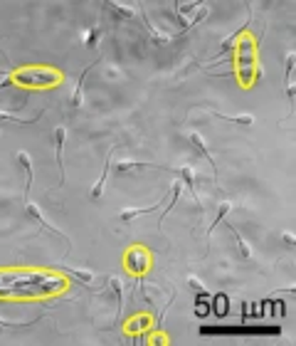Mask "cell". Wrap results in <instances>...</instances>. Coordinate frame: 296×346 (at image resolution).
<instances>
[{
    "mask_svg": "<svg viewBox=\"0 0 296 346\" xmlns=\"http://www.w3.org/2000/svg\"><path fill=\"white\" fill-rule=\"evenodd\" d=\"M69 289L62 269L47 267H0V299L3 302H42Z\"/></svg>",
    "mask_w": 296,
    "mask_h": 346,
    "instance_id": "cell-1",
    "label": "cell"
},
{
    "mask_svg": "<svg viewBox=\"0 0 296 346\" xmlns=\"http://www.w3.org/2000/svg\"><path fill=\"white\" fill-rule=\"evenodd\" d=\"M10 82L22 89H55L64 82V75L50 64H22L13 70Z\"/></svg>",
    "mask_w": 296,
    "mask_h": 346,
    "instance_id": "cell-2",
    "label": "cell"
},
{
    "mask_svg": "<svg viewBox=\"0 0 296 346\" xmlns=\"http://www.w3.org/2000/svg\"><path fill=\"white\" fill-rule=\"evenodd\" d=\"M235 70H237V82L244 89L254 87L259 79V55H257V40L252 35H242L235 45Z\"/></svg>",
    "mask_w": 296,
    "mask_h": 346,
    "instance_id": "cell-3",
    "label": "cell"
},
{
    "mask_svg": "<svg viewBox=\"0 0 296 346\" xmlns=\"http://www.w3.org/2000/svg\"><path fill=\"white\" fill-rule=\"evenodd\" d=\"M121 265H124V269L129 272L131 277H143L153 267V255H151V250L146 245H131L124 252Z\"/></svg>",
    "mask_w": 296,
    "mask_h": 346,
    "instance_id": "cell-4",
    "label": "cell"
},
{
    "mask_svg": "<svg viewBox=\"0 0 296 346\" xmlns=\"http://www.w3.org/2000/svg\"><path fill=\"white\" fill-rule=\"evenodd\" d=\"M153 327V319H151V314H133L129 317L126 322H124V331L129 334V336H138V334H148Z\"/></svg>",
    "mask_w": 296,
    "mask_h": 346,
    "instance_id": "cell-5",
    "label": "cell"
},
{
    "mask_svg": "<svg viewBox=\"0 0 296 346\" xmlns=\"http://www.w3.org/2000/svg\"><path fill=\"white\" fill-rule=\"evenodd\" d=\"M25 211H27V215H30L32 220H37V223H40V225H42L45 230H50V232H52V235H57L59 240H64V245L69 248V240L64 237V232L59 230V228H55V225H52V223H50V220H47V218L42 215V211H40V205H35L32 200H27V203H25Z\"/></svg>",
    "mask_w": 296,
    "mask_h": 346,
    "instance_id": "cell-6",
    "label": "cell"
},
{
    "mask_svg": "<svg viewBox=\"0 0 296 346\" xmlns=\"http://www.w3.org/2000/svg\"><path fill=\"white\" fill-rule=\"evenodd\" d=\"M143 168H166L158 163H146V161H119L114 166V173H126V171H143Z\"/></svg>",
    "mask_w": 296,
    "mask_h": 346,
    "instance_id": "cell-7",
    "label": "cell"
},
{
    "mask_svg": "<svg viewBox=\"0 0 296 346\" xmlns=\"http://www.w3.org/2000/svg\"><path fill=\"white\" fill-rule=\"evenodd\" d=\"M64 141H67V129H64V126H57L55 129V154H57V163H59V173L64 171Z\"/></svg>",
    "mask_w": 296,
    "mask_h": 346,
    "instance_id": "cell-8",
    "label": "cell"
},
{
    "mask_svg": "<svg viewBox=\"0 0 296 346\" xmlns=\"http://www.w3.org/2000/svg\"><path fill=\"white\" fill-rule=\"evenodd\" d=\"M188 139H190V144H193V146L198 149V154L203 156L205 161H207V163H210V166H212V168L217 171V161H215V158H212V154L207 151V144H205L203 136H200V134H188Z\"/></svg>",
    "mask_w": 296,
    "mask_h": 346,
    "instance_id": "cell-9",
    "label": "cell"
},
{
    "mask_svg": "<svg viewBox=\"0 0 296 346\" xmlns=\"http://www.w3.org/2000/svg\"><path fill=\"white\" fill-rule=\"evenodd\" d=\"M18 163L22 166V171H25V195H27V191H30V183H32V158H30V154L27 151H18Z\"/></svg>",
    "mask_w": 296,
    "mask_h": 346,
    "instance_id": "cell-10",
    "label": "cell"
},
{
    "mask_svg": "<svg viewBox=\"0 0 296 346\" xmlns=\"http://www.w3.org/2000/svg\"><path fill=\"white\" fill-rule=\"evenodd\" d=\"M210 309H212V314H215V317H227V312H230V299H227V294L217 292V294L212 297V304H210Z\"/></svg>",
    "mask_w": 296,
    "mask_h": 346,
    "instance_id": "cell-11",
    "label": "cell"
},
{
    "mask_svg": "<svg viewBox=\"0 0 296 346\" xmlns=\"http://www.w3.org/2000/svg\"><path fill=\"white\" fill-rule=\"evenodd\" d=\"M210 314H212V309H210L207 292H205V294H198V299H195V317H198V319H205V317H210Z\"/></svg>",
    "mask_w": 296,
    "mask_h": 346,
    "instance_id": "cell-12",
    "label": "cell"
},
{
    "mask_svg": "<svg viewBox=\"0 0 296 346\" xmlns=\"http://www.w3.org/2000/svg\"><path fill=\"white\" fill-rule=\"evenodd\" d=\"M109 168H111V156H106V166H104V173L99 176V181H96V183L92 186V193H89L92 198H99V195H101V191H104V183H106V176H109Z\"/></svg>",
    "mask_w": 296,
    "mask_h": 346,
    "instance_id": "cell-13",
    "label": "cell"
},
{
    "mask_svg": "<svg viewBox=\"0 0 296 346\" xmlns=\"http://www.w3.org/2000/svg\"><path fill=\"white\" fill-rule=\"evenodd\" d=\"M158 208V205H148V208H129V211H124L121 215H119V220L121 223H129V220H133V218H138V215H146V213H153Z\"/></svg>",
    "mask_w": 296,
    "mask_h": 346,
    "instance_id": "cell-14",
    "label": "cell"
},
{
    "mask_svg": "<svg viewBox=\"0 0 296 346\" xmlns=\"http://www.w3.org/2000/svg\"><path fill=\"white\" fill-rule=\"evenodd\" d=\"M180 183H185V186L190 188V193H193V198L198 200V193H195V173H193L190 166H183V168H180Z\"/></svg>",
    "mask_w": 296,
    "mask_h": 346,
    "instance_id": "cell-15",
    "label": "cell"
},
{
    "mask_svg": "<svg viewBox=\"0 0 296 346\" xmlns=\"http://www.w3.org/2000/svg\"><path fill=\"white\" fill-rule=\"evenodd\" d=\"M291 77H294V55H286V96L289 99H294V82H291Z\"/></svg>",
    "mask_w": 296,
    "mask_h": 346,
    "instance_id": "cell-16",
    "label": "cell"
},
{
    "mask_svg": "<svg viewBox=\"0 0 296 346\" xmlns=\"http://www.w3.org/2000/svg\"><path fill=\"white\" fill-rule=\"evenodd\" d=\"M109 8L116 13L114 18H119V20H131V18H136V10L133 8H129V5H119V3H109Z\"/></svg>",
    "mask_w": 296,
    "mask_h": 346,
    "instance_id": "cell-17",
    "label": "cell"
},
{
    "mask_svg": "<svg viewBox=\"0 0 296 346\" xmlns=\"http://www.w3.org/2000/svg\"><path fill=\"white\" fill-rule=\"evenodd\" d=\"M94 64H89L82 75H79V82H77V87H74V94H72V104L74 107H82V89H84V79H87V75H89V70H92Z\"/></svg>",
    "mask_w": 296,
    "mask_h": 346,
    "instance_id": "cell-18",
    "label": "cell"
},
{
    "mask_svg": "<svg viewBox=\"0 0 296 346\" xmlns=\"http://www.w3.org/2000/svg\"><path fill=\"white\" fill-rule=\"evenodd\" d=\"M232 237H235V243H237V248H240V255L244 257V260H249L252 257V248H249V243L242 237V232H237V228H232Z\"/></svg>",
    "mask_w": 296,
    "mask_h": 346,
    "instance_id": "cell-19",
    "label": "cell"
},
{
    "mask_svg": "<svg viewBox=\"0 0 296 346\" xmlns=\"http://www.w3.org/2000/svg\"><path fill=\"white\" fill-rule=\"evenodd\" d=\"M217 119H222V121H232V124H244V126H249V124H254V116L252 114H237V116H230V114H220L217 112Z\"/></svg>",
    "mask_w": 296,
    "mask_h": 346,
    "instance_id": "cell-20",
    "label": "cell"
},
{
    "mask_svg": "<svg viewBox=\"0 0 296 346\" xmlns=\"http://www.w3.org/2000/svg\"><path fill=\"white\" fill-rule=\"evenodd\" d=\"M64 274H72V277H77L79 282H84V285H92L94 282V272H89V269H62Z\"/></svg>",
    "mask_w": 296,
    "mask_h": 346,
    "instance_id": "cell-21",
    "label": "cell"
},
{
    "mask_svg": "<svg viewBox=\"0 0 296 346\" xmlns=\"http://www.w3.org/2000/svg\"><path fill=\"white\" fill-rule=\"evenodd\" d=\"M244 32H247V25H244V27H242V30H237V32H232V35H230V38L225 40V42H222V52H230V50H235V45H237V40L242 38V35H244Z\"/></svg>",
    "mask_w": 296,
    "mask_h": 346,
    "instance_id": "cell-22",
    "label": "cell"
},
{
    "mask_svg": "<svg viewBox=\"0 0 296 346\" xmlns=\"http://www.w3.org/2000/svg\"><path fill=\"white\" fill-rule=\"evenodd\" d=\"M40 119V114L32 116V119H22V116L18 114H8V112H0V121H15V124H32V121H37Z\"/></svg>",
    "mask_w": 296,
    "mask_h": 346,
    "instance_id": "cell-23",
    "label": "cell"
},
{
    "mask_svg": "<svg viewBox=\"0 0 296 346\" xmlns=\"http://www.w3.org/2000/svg\"><path fill=\"white\" fill-rule=\"evenodd\" d=\"M99 38H101V27H92V30L87 32V47H96Z\"/></svg>",
    "mask_w": 296,
    "mask_h": 346,
    "instance_id": "cell-24",
    "label": "cell"
},
{
    "mask_svg": "<svg viewBox=\"0 0 296 346\" xmlns=\"http://www.w3.org/2000/svg\"><path fill=\"white\" fill-rule=\"evenodd\" d=\"M227 213H230V203H222L220 213H217V218H215V223L210 225V230H207V235H210V232H212V230H215V228H217V223H222V220H225V215H227Z\"/></svg>",
    "mask_w": 296,
    "mask_h": 346,
    "instance_id": "cell-25",
    "label": "cell"
},
{
    "mask_svg": "<svg viewBox=\"0 0 296 346\" xmlns=\"http://www.w3.org/2000/svg\"><path fill=\"white\" fill-rule=\"evenodd\" d=\"M188 285H190V287L195 289L198 294H205V292H207V289H205V285L200 282V280H198V277H188Z\"/></svg>",
    "mask_w": 296,
    "mask_h": 346,
    "instance_id": "cell-26",
    "label": "cell"
},
{
    "mask_svg": "<svg viewBox=\"0 0 296 346\" xmlns=\"http://www.w3.org/2000/svg\"><path fill=\"white\" fill-rule=\"evenodd\" d=\"M281 240H284V245H286V248H296V237H294V232L284 230V232H281Z\"/></svg>",
    "mask_w": 296,
    "mask_h": 346,
    "instance_id": "cell-27",
    "label": "cell"
},
{
    "mask_svg": "<svg viewBox=\"0 0 296 346\" xmlns=\"http://www.w3.org/2000/svg\"><path fill=\"white\" fill-rule=\"evenodd\" d=\"M259 314H264V317H274V312H272V299H264L262 304H259Z\"/></svg>",
    "mask_w": 296,
    "mask_h": 346,
    "instance_id": "cell-28",
    "label": "cell"
},
{
    "mask_svg": "<svg viewBox=\"0 0 296 346\" xmlns=\"http://www.w3.org/2000/svg\"><path fill=\"white\" fill-rule=\"evenodd\" d=\"M272 312H274V317H284V314H286V312H284V302H281V299H277V302H274V299H272Z\"/></svg>",
    "mask_w": 296,
    "mask_h": 346,
    "instance_id": "cell-29",
    "label": "cell"
},
{
    "mask_svg": "<svg viewBox=\"0 0 296 346\" xmlns=\"http://www.w3.org/2000/svg\"><path fill=\"white\" fill-rule=\"evenodd\" d=\"M109 285H111V289H114V294L119 297V304H121V282H119L116 277H111V280H109Z\"/></svg>",
    "mask_w": 296,
    "mask_h": 346,
    "instance_id": "cell-30",
    "label": "cell"
},
{
    "mask_svg": "<svg viewBox=\"0 0 296 346\" xmlns=\"http://www.w3.org/2000/svg\"><path fill=\"white\" fill-rule=\"evenodd\" d=\"M205 15H207V5H203V8H200V13H198L195 18L190 20V27H193V25H198V22H203V20H205Z\"/></svg>",
    "mask_w": 296,
    "mask_h": 346,
    "instance_id": "cell-31",
    "label": "cell"
},
{
    "mask_svg": "<svg viewBox=\"0 0 296 346\" xmlns=\"http://www.w3.org/2000/svg\"><path fill=\"white\" fill-rule=\"evenodd\" d=\"M190 10H198V3H188V5H178V13L185 15V13H190Z\"/></svg>",
    "mask_w": 296,
    "mask_h": 346,
    "instance_id": "cell-32",
    "label": "cell"
},
{
    "mask_svg": "<svg viewBox=\"0 0 296 346\" xmlns=\"http://www.w3.org/2000/svg\"><path fill=\"white\" fill-rule=\"evenodd\" d=\"M18 327H27V324H15V322H5L0 317V329H18Z\"/></svg>",
    "mask_w": 296,
    "mask_h": 346,
    "instance_id": "cell-33",
    "label": "cell"
},
{
    "mask_svg": "<svg viewBox=\"0 0 296 346\" xmlns=\"http://www.w3.org/2000/svg\"><path fill=\"white\" fill-rule=\"evenodd\" d=\"M151 344H168V339L163 336V334H156V336L151 339Z\"/></svg>",
    "mask_w": 296,
    "mask_h": 346,
    "instance_id": "cell-34",
    "label": "cell"
}]
</instances>
